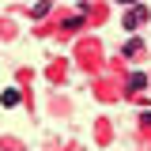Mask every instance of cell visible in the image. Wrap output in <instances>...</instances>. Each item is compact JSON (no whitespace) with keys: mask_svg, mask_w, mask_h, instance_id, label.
Listing matches in <instances>:
<instances>
[{"mask_svg":"<svg viewBox=\"0 0 151 151\" xmlns=\"http://www.w3.org/2000/svg\"><path fill=\"white\" fill-rule=\"evenodd\" d=\"M79 27H83V15H72L68 23H64V30H79Z\"/></svg>","mask_w":151,"mask_h":151,"instance_id":"4","label":"cell"},{"mask_svg":"<svg viewBox=\"0 0 151 151\" xmlns=\"http://www.w3.org/2000/svg\"><path fill=\"white\" fill-rule=\"evenodd\" d=\"M125 87H129V91H144V87H147V76H144V72H132L129 79H125Z\"/></svg>","mask_w":151,"mask_h":151,"instance_id":"2","label":"cell"},{"mask_svg":"<svg viewBox=\"0 0 151 151\" xmlns=\"http://www.w3.org/2000/svg\"><path fill=\"white\" fill-rule=\"evenodd\" d=\"M144 19H147V8H144V4H132V12L125 15V23H121V27H125V30H136Z\"/></svg>","mask_w":151,"mask_h":151,"instance_id":"1","label":"cell"},{"mask_svg":"<svg viewBox=\"0 0 151 151\" xmlns=\"http://www.w3.org/2000/svg\"><path fill=\"white\" fill-rule=\"evenodd\" d=\"M4 106H8V110L19 106V91H15V87H8V91H4Z\"/></svg>","mask_w":151,"mask_h":151,"instance_id":"3","label":"cell"},{"mask_svg":"<svg viewBox=\"0 0 151 151\" xmlns=\"http://www.w3.org/2000/svg\"><path fill=\"white\" fill-rule=\"evenodd\" d=\"M144 121H147V125H151V110H147V113H144Z\"/></svg>","mask_w":151,"mask_h":151,"instance_id":"6","label":"cell"},{"mask_svg":"<svg viewBox=\"0 0 151 151\" xmlns=\"http://www.w3.org/2000/svg\"><path fill=\"white\" fill-rule=\"evenodd\" d=\"M121 4H125V8H132V4H140V0H121Z\"/></svg>","mask_w":151,"mask_h":151,"instance_id":"5","label":"cell"}]
</instances>
